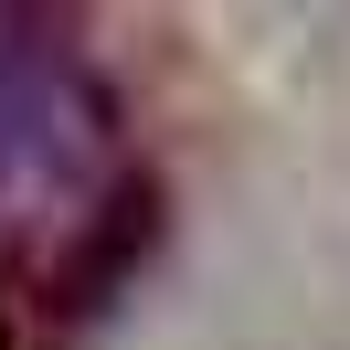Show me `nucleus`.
Listing matches in <instances>:
<instances>
[{
    "instance_id": "f257e3e1",
    "label": "nucleus",
    "mask_w": 350,
    "mask_h": 350,
    "mask_svg": "<svg viewBox=\"0 0 350 350\" xmlns=\"http://www.w3.org/2000/svg\"><path fill=\"white\" fill-rule=\"evenodd\" d=\"M117 180V85L64 22L0 11V234L96 213Z\"/></svg>"
}]
</instances>
